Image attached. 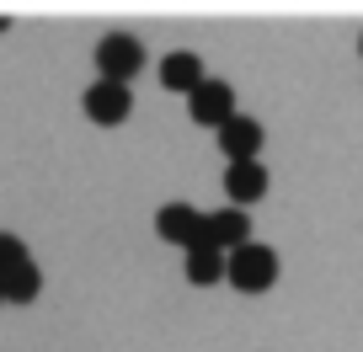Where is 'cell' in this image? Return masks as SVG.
Instances as JSON below:
<instances>
[{
    "mask_svg": "<svg viewBox=\"0 0 363 352\" xmlns=\"http://www.w3.org/2000/svg\"><path fill=\"white\" fill-rule=\"evenodd\" d=\"M225 193H230V208H251L257 198H267V171L262 160H235L225 171Z\"/></svg>",
    "mask_w": 363,
    "mask_h": 352,
    "instance_id": "cell-7",
    "label": "cell"
},
{
    "mask_svg": "<svg viewBox=\"0 0 363 352\" xmlns=\"http://www.w3.org/2000/svg\"><path fill=\"white\" fill-rule=\"evenodd\" d=\"M198 80H203V64H198V54L177 48V54L160 59V86H166V91H193Z\"/></svg>",
    "mask_w": 363,
    "mask_h": 352,
    "instance_id": "cell-9",
    "label": "cell"
},
{
    "mask_svg": "<svg viewBox=\"0 0 363 352\" xmlns=\"http://www.w3.org/2000/svg\"><path fill=\"white\" fill-rule=\"evenodd\" d=\"M0 305H6V299H0Z\"/></svg>",
    "mask_w": 363,
    "mask_h": 352,
    "instance_id": "cell-13",
    "label": "cell"
},
{
    "mask_svg": "<svg viewBox=\"0 0 363 352\" xmlns=\"http://www.w3.org/2000/svg\"><path fill=\"white\" fill-rule=\"evenodd\" d=\"M203 240L214 251H235V246H246L251 240V219H246V208H214V214H203Z\"/></svg>",
    "mask_w": 363,
    "mask_h": 352,
    "instance_id": "cell-6",
    "label": "cell"
},
{
    "mask_svg": "<svg viewBox=\"0 0 363 352\" xmlns=\"http://www.w3.org/2000/svg\"><path fill=\"white\" fill-rule=\"evenodd\" d=\"M155 235L187 251V246H198V240H203V214H198L193 203H166V208L155 214Z\"/></svg>",
    "mask_w": 363,
    "mask_h": 352,
    "instance_id": "cell-5",
    "label": "cell"
},
{
    "mask_svg": "<svg viewBox=\"0 0 363 352\" xmlns=\"http://www.w3.org/2000/svg\"><path fill=\"white\" fill-rule=\"evenodd\" d=\"M225 278V251H214L208 240H198V246H187V283L208 288Z\"/></svg>",
    "mask_w": 363,
    "mask_h": 352,
    "instance_id": "cell-10",
    "label": "cell"
},
{
    "mask_svg": "<svg viewBox=\"0 0 363 352\" xmlns=\"http://www.w3.org/2000/svg\"><path fill=\"white\" fill-rule=\"evenodd\" d=\"M187 113H193V123H208L219 128L225 118H235V91H230L225 80H198L193 91H187Z\"/></svg>",
    "mask_w": 363,
    "mask_h": 352,
    "instance_id": "cell-3",
    "label": "cell"
},
{
    "mask_svg": "<svg viewBox=\"0 0 363 352\" xmlns=\"http://www.w3.org/2000/svg\"><path fill=\"white\" fill-rule=\"evenodd\" d=\"M96 69H102L96 80L128 86V80L145 69V48H139V38H128V33H107L102 43H96Z\"/></svg>",
    "mask_w": 363,
    "mask_h": 352,
    "instance_id": "cell-2",
    "label": "cell"
},
{
    "mask_svg": "<svg viewBox=\"0 0 363 352\" xmlns=\"http://www.w3.org/2000/svg\"><path fill=\"white\" fill-rule=\"evenodd\" d=\"M134 113V91L128 86H113V80H91L86 86V118L91 123H123V118Z\"/></svg>",
    "mask_w": 363,
    "mask_h": 352,
    "instance_id": "cell-4",
    "label": "cell"
},
{
    "mask_svg": "<svg viewBox=\"0 0 363 352\" xmlns=\"http://www.w3.org/2000/svg\"><path fill=\"white\" fill-rule=\"evenodd\" d=\"M219 149H225L230 155V166H235V160H257V149H262V123L257 118H225V123H219Z\"/></svg>",
    "mask_w": 363,
    "mask_h": 352,
    "instance_id": "cell-8",
    "label": "cell"
},
{
    "mask_svg": "<svg viewBox=\"0 0 363 352\" xmlns=\"http://www.w3.org/2000/svg\"><path fill=\"white\" fill-rule=\"evenodd\" d=\"M38 294H43V273H38V261H22L16 273L0 278V299H6V305H33Z\"/></svg>",
    "mask_w": 363,
    "mask_h": 352,
    "instance_id": "cell-11",
    "label": "cell"
},
{
    "mask_svg": "<svg viewBox=\"0 0 363 352\" xmlns=\"http://www.w3.org/2000/svg\"><path fill=\"white\" fill-rule=\"evenodd\" d=\"M225 278L240 288V294H267L278 283V251L262 246V240H246L225 256Z\"/></svg>",
    "mask_w": 363,
    "mask_h": 352,
    "instance_id": "cell-1",
    "label": "cell"
},
{
    "mask_svg": "<svg viewBox=\"0 0 363 352\" xmlns=\"http://www.w3.org/2000/svg\"><path fill=\"white\" fill-rule=\"evenodd\" d=\"M22 261H33V256H27V246H22L16 235H6V229H0V278H6V273H16Z\"/></svg>",
    "mask_w": 363,
    "mask_h": 352,
    "instance_id": "cell-12",
    "label": "cell"
}]
</instances>
